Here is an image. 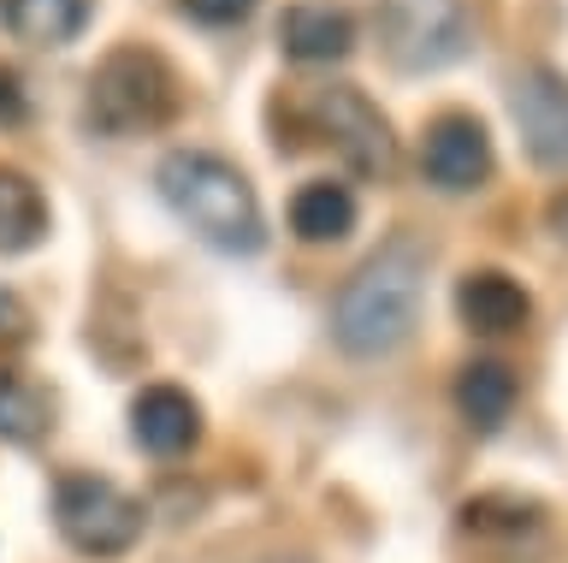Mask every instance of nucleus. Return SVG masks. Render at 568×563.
<instances>
[{
	"label": "nucleus",
	"instance_id": "nucleus-1",
	"mask_svg": "<svg viewBox=\"0 0 568 563\" xmlns=\"http://www.w3.org/2000/svg\"><path fill=\"white\" fill-rule=\"evenodd\" d=\"M420 285H426V250L408 232H397L390 243H379L355 279L337 291L332 303V332L349 356H385L415 332L420 314Z\"/></svg>",
	"mask_w": 568,
	"mask_h": 563
},
{
	"label": "nucleus",
	"instance_id": "nucleus-2",
	"mask_svg": "<svg viewBox=\"0 0 568 563\" xmlns=\"http://www.w3.org/2000/svg\"><path fill=\"white\" fill-rule=\"evenodd\" d=\"M154 184H160V197H166L172 214L184 220L202 243H213V250L255 255L266 243V220H261L255 190H248V179L231 161H220V154L172 149L166 161H160Z\"/></svg>",
	"mask_w": 568,
	"mask_h": 563
},
{
	"label": "nucleus",
	"instance_id": "nucleus-3",
	"mask_svg": "<svg viewBox=\"0 0 568 563\" xmlns=\"http://www.w3.org/2000/svg\"><path fill=\"white\" fill-rule=\"evenodd\" d=\"M178 113V78L154 48H113L89 78L83 119L101 137H136Z\"/></svg>",
	"mask_w": 568,
	"mask_h": 563
},
{
	"label": "nucleus",
	"instance_id": "nucleus-4",
	"mask_svg": "<svg viewBox=\"0 0 568 563\" xmlns=\"http://www.w3.org/2000/svg\"><path fill=\"white\" fill-rule=\"evenodd\" d=\"M53 522L83 557H119L142 534V504L101 474H65L53 486Z\"/></svg>",
	"mask_w": 568,
	"mask_h": 563
},
{
	"label": "nucleus",
	"instance_id": "nucleus-5",
	"mask_svg": "<svg viewBox=\"0 0 568 563\" xmlns=\"http://www.w3.org/2000/svg\"><path fill=\"white\" fill-rule=\"evenodd\" d=\"M373 24L397 72H438L468 48V0H379Z\"/></svg>",
	"mask_w": 568,
	"mask_h": 563
},
{
	"label": "nucleus",
	"instance_id": "nucleus-6",
	"mask_svg": "<svg viewBox=\"0 0 568 563\" xmlns=\"http://www.w3.org/2000/svg\"><path fill=\"white\" fill-rule=\"evenodd\" d=\"M314 119H320V131L337 143V154L349 161V172H362V179H385V172L397 167V137H390L385 113L373 108L362 90H349V83L320 90L314 95Z\"/></svg>",
	"mask_w": 568,
	"mask_h": 563
},
{
	"label": "nucleus",
	"instance_id": "nucleus-7",
	"mask_svg": "<svg viewBox=\"0 0 568 563\" xmlns=\"http://www.w3.org/2000/svg\"><path fill=\"white\" fill-rule=\"evenodd\" d=\"M509 113L521 125V143L539 167L568 172V78L550 66H527L509 83Z\"/></svg>",
	"mask_w": 568,
	"mask_h": 563
},
{
	"label": "nucleus",
	"instance_id": "nucleus-8",
	"mask_svg": "<svg viewBox=\"0 0 568 563\" xmlns=\"http://www.w3.org/2000/svg\"><path fill=\"white\" fill-rule=\"evenodd\" d=\"M420 172H426V184L450 190V197L479 190L491 179V137H486V125H479L474 113H438L433 125H426V137H420Z\"/></svg>",
	"mask_w": 568,
	"mask_h": 563
},
{
	"label": "nucleus",
	"instance_id": "nucleus-9",
	"mask_svg": "<svg viewBox=\"0 0 568 563\" xmlns=\"http://www.w3.org/2000/svg\"><path fill=\"white\" fill-rule=\"evenodd\" d=\"M131 439L149 456H178L202 439V410L178 385H142L131 403Z\"/></svg>",
	"mask_w": 568,
	"mask_h": 563
},
{
	"label": "nucleus",
	"instance_id": "nucleus-10",
	"mask_svg": "<svg viewBox=\"0 0 568 563\" xmlns=\"http://www.w3.org/2000/svg\"><path fill=\"white\" fill-rule=\"evenodd\" d=\"M456 314L462 326L479 332V339H504V332H521L527 314H532V296L515 285L509 273L497 268H479L456 285Z\"/></svg>",
	"mask_w": 568,
	"mask_h": 563
},
{
	"label": "nucleus",
	"instance_id": "nucleus-11",
	"mask_svg": "<svg viewBox=\"0 0 568 563\" xmlns=\"http://www.w3.org/2000/svg\"><path fill=\"white\" fill-rule=\"evenodd\" d=\"M278 42L302 66H332L355 48V19L344 7H332V0H296L278 19Z\"/></svg>",
	"mask_w": 568,
	"mask_h": 563
},
{
	"label": "nucleus",
	"instance_id": "nucleus-12",
	"mask_svg": "<svg viewBox=\"0 0 568 563\" xmlns=\"http://www.w3.org/2000/svg\"><path fill=\"white\" fill-rule=\"evenodd\" d=\"M0 24L30 48H65L83 37L89 0H0Z\"/></svg>",
	"mask_w": 568,
	"mask_h": 563
},
{
	"label": "nucleus",
	"instance_id": "nucleus-13",
	"mask_svg": "<svg viewBox=\"0 0 568 563\" xmlns=\"http://www.w3.org/2000/svg\"><path fill=\"white\" fill-rule=\"evenodd\" d=\"M53 428V392L36 374L0 368V439L7 445H36Z\"/></svg>",
	"mask_w": 568,
	"mask_h": 563
},
{
	"label": "nucleus",
	"instance_id": "nucleus-14",
	"mask_svg": "<svg viewBox=\"0 0 568 563\" xmlns=\"http://www.w3.org/2000/svg\"><path fill=\"white\" fill-rule=\"evenodd\" d=\"M48 238V202L36 179L0 167V255H24Z\"/></svg>",
	"mask_w": 568,
	"mask_h": 563
},
{
	"label": "nucleus",
	"instance_id": "nucleus-15",
	"mask_svg": "<svg viewBox=\"0 0 568 563\" xmlns=\"http://www.w3.org/2000/svg\"><path fill=\"white\" fill-rule=\"evenodd\" d=\"M456 410L479 433L504 428L509 410H515V374H509L504 362H468L456 374Z\"/></svg>",
	"mask_w": 568,
	"mask_h": 563
},
{
	"label": "nucleus",
	"instance_id": "nucleus-16",
	"mask_svg": "<svg viewBox=\"0 0 568 563\" xmlns=\"http://www.w3.org/2000/svg\"><path fill=\"white\" fill-rule=\"evenodd\" d=\"M349 225H355V197L344 184L314 179L291 197V232L302 243H337V238H349Z\"/></svg>",
	"mask_w": 568,
	"mask_h": 563
},
{
	"label": "nucleus",
	"instance_id": "nucleus-17",
	"mask_svg": "<svg viewBox=\"0 0 568 563\" xmlns=\"http://www.w3.org/2000/svg\"><path fill=\"white\" fill-rule=\"evenodd\" d=\"M24 339H30V309L12 291H0V356H12Z\"/></svg>",
	"mask_w": 568,
	"mask_h": 563
},
{
	"label": "nucleus",
	"instance_id": "nucleus-18",
	"mask_svg": "<svg viewBox=\"0 0 568 563\" xmlns=\"http://www.w3.org/2000/svg\"><path fill=\"white\" fill-rule=\"evenodd\" d=\"M184 12L195 24H243L255 12V0H184Z\"/></svg>",
	"mask_w": 568,
	"mask_h": 563
},
{
	"label": "nucleus",
	"instance_id": "nucleus-19",
	"mask_svg": "<svg viewBox=\"0 0 568 563\" xmlns=\"http://www.w3.org/2000/svg\"><path fill=\"white\" fill-rule=\"evenodd\" d=\"M30 101H24V78L12 66H0V125H24Z\"/></svg>",
	"mask_w": 568,
	"mask_h": 563
},
{
	"label": "nucleus",
	"instance_id": "nucleus-20",
	"mask_svg": "<svg viewBox=\"0 0 568 563\" xmlns=\"http://www.w3.org/2000/svg\"><path fill=\"white\" fill-rule=\"evenodd\" d=\"M550 232H557V238L568 243V197H557V202H550Z\"/></svg>",
	"mask_w": 568,
	"mask_h": 563
}]
</instances>
